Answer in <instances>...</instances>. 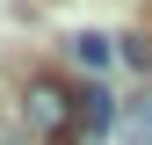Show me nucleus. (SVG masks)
<instances>
[{
    "label": "nucleus",
    "mask_w": 152,
    "mask_h": 145,
    "mask_svg": "<svg viewBox=\"0 0 152 145\" xmlns=\"http://www.w3.org/2000/svg\"><path fill=\"white\" fill-rule=\"evenodd\" d=\"M22 131L44 138V145H72V87L29 80V94H22Z\"/></svg>",
    "instance_id": "f257e3e1"
},
{
    "label": "nucleus",
    "mask_w": 152,
    "mask_h": 145,
    "mask_svg": "<svg viewBox=\"0 0 152 145\" xmlns=\"http://www.w3.org/2000/svg\"><path fill=\"white\" fill-rule=\"evenodd\" d=\"M116 94H109V87H80V94H72V145H94V138H102V131H116Z\"/></svg>",
    "instance_id": "f03ea898"
},
{
    "label": "nucleus",
    "mask_w": 152,
    "mask_h": 145,
    "mask_svg": "<svg viewBox=\"0 0 152 145\" xmlns=\"http://www.w3.org/2000/svg\"><path fill=\"white\" fill-rule=\"evenodd\" d=\"M116 138L123 145H152V94H138V102L116 109Z\"/></svg>",
    "instance_id": "7ed1b4c3"
},
{
    "label": "nucleus",
    "mask_w": 152,
    "mask_h": 145,
    "mask_svg": "<svg viewBox=\"0 0 152 145\" xmlns=\"http://www.w3.org/2000/svg\"><path fill=\"white\" fill-rule=\"evenodd\" d=\"M72 65H87V72H102L109 58H116V36H102V29H80V36H72Z\"/></svg>",
    "instance_id": "20e7f679"
}]
</instances>
